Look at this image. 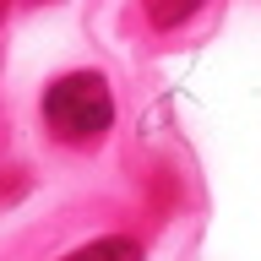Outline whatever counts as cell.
Masks as SVG:
<instances>
[{
  "instance_id": "3957f363",
  "label": "cell",
  "mask_w": 261,
  "mask_h": 261,
  "mask_svg": "<svg viewBox=\"0 0 261 261\" xmlns=\"http://www.w3.org/2000/svg\"><path fill=\"white\" fill-rule=\"evenodd\" d=\"M201 6H207V0H142V16L158 33H169V28H179V22H191Z\"/></svg>"
},
{
  "instance_id": "6da1fadb",
  "label": "cell",
  "mask_w": 261,
  "mask_h": 261,
  "mask_svg": "<svg viewBox=\"0 0 261 261\" xmlns=\"http://www.w3.org/2000/svg\"><path fill=\"white\" fill-rule=\"evenodd\" d=\"M44 125L71 147H93L114 125V98L98 71H71L44 93Z\"/></svg>"
},
{
  "instance_id": "7a4b0ae2",
  "label": "cell",
  "mask_w": 261,
  "mask_h": 261,
  "mask_svg": "<svg viewBox=\"0 0 261 261\" xmlns=\"http://www.w3.org/2000/svg\"><path fill=\"white\" fill-rule=\"evenodd\" d=\"M60 261H142V245L125 240V234H109V240H93V245H82V250H71Z\"/></svg>"
}]
</instances>
